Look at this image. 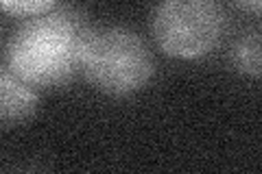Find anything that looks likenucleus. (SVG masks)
<instances>
[{"instance_id":"nucleus-1","label":"nucleus","mask_w":262,"mask_h":174,"mask_svg":"<svg viewBox=\"0 0 262 174\" xmlns=\"http://www.w3.org/2000/svg\"><path fill=\"white\" fill-rule=\"evenodd\" d=\"M88 31L85 15L70 7L33 15L13 31L7 44L9 70L35 89L63 87L79 72Z\"/></svg>"},{"instance_id":"nucleus-2","label":"nucleus","mask_w":262,"mask_h":174,"mask_svg":"<svg viewBox=\"0 0 262 174\" xmlns=\"http://www.w3.org/2000/svg\"><path fill=\"white\" fill-rule=\"evenodd\" d=\"M79 72L98 92L125 98L149 85L155 63L146 41L127 27L90 29L81 48Z\"/></svg>"},{"instance_id":"nucleus-3","label":"nucleus","mask_w":262,"mask_h":174,"mask_svg":"<svg viewBox=\"0 0 262 174\" xmlns=\"http://www.w3.org/2000/svg\"><path fill=\"white\" fill-rule=\"evenodd\" d=\"M225 27L221 0H160L151 18L160 51L184 61L208 57L221 44Z\"/></svg>"},{"instance_id":"nucleus-4","label":"nucleus","mask_w":262,"mask_h":174,"mask_svg":"<svg viewBox=\"0 0 262 174\" xmlns=\"http://www.w3.org/2000/svg\"><path fill=\"white\" fill-rule=\"evenodd\" d=\"M37 89L11 70H0V127H15L37 111Z\"/></svg>"},{"instance_id":"nucleus-5","label":"nucleus","mask_w":262,"mask_h":174,"mask_svg":"<svg viewBox=\"0 0 262 174\" xmlns=\"http://www.w3.org/2000/svg\"><path fill=\"white\" fill-rule=\"evenodd\" d=\"M234 68L245 77L258 79L262 63H260V31H249L243 35L232 48Z\"/></svg>"},{"instance_id":"nucleus-6","label":"nucleus","mask_w":262,"mask_h":174,"mask_svg":"<svg viewBox=\"0 0 262 174\" xmlns=\"http://www.w3.org/2000/svg\"><path fill=\"white\" fill-rule=\"evenodd\" d=\"M57 0H0V9L15 18H33V15L51 11Z\"/></svg>"},{"instance_id":"nucleus-7","label":"nucleus","mask_w":262,"mask_h":174,"mask_svg":"<svg viewBox=\"0 0 262 174\" xmlns=\"http://www.w3.org/2000/svg\"><path fill=\"white\" fill-rule=\"evenodd\" d=\"M234 3L238 5L241 9L249 11L253 15H260V11H262V0H234Z\"/></svg>"}]
</instances>
